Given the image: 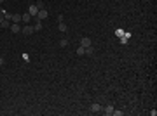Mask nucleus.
Returning a JSON list of instances; mask_svg holds the SVG:
<instances>
[{
  "label": "nucleus",
  "mask_w": 157,
  "mask_h": 116,
  "mask_svg": "<svg viewBox=\"0 0 157 116\" xmlns=\"http://www.w3.org/2000/svg\"><path fill=\"white\" fill-rule=\"evenodd\" d=\"M114 114H115V116H122V111H115V109H114Z\"/></svg>",
  "instance_id": "obj_19"
},
{
  "label": "nucleus",
  "mask_w": 157,
  "mask_h": 116,
  "mask_svg": "<svg viewBox=\"0 0 157 116\" xmlns=\"http://www.w3.org/2000/svg\"><path fill=\"white\" fill-rule=\"evenodd\" d=\"M66 29H68V28H66V24H65V23H59V31H63V33H65Z\"/></svg>",
  "instance_id": "obj_15"
},
{
  "label": "nucleus",
  "mask_w": 157,
  "mask_h": 116,
  "mask_svg": "<svg viewBox=\"0 0 157 116\" xmlns=\"http://www.w3.org/2000/svg\"><path fill=\"white\" fill-rule=\"evenodd\" d=\"M35 18H37V21H44V19L49 18V12H47L46 9H40V11L37 12V16H35Z\"/></svg>",
  "instance_id": "obj_1"
},
{
  "label": "nucleus",
  "mask_w": 157,
  "mask_h": 116,
  "mask_svg": "<svg viewBox=\"0 0 157 116\" xmlns=\"http://www.w3.org/2000/svg\"><path fill=\"white\" fill-rule=\"evenodd\" d=\"M21 33H23L24 36L32 35V33H33V26H30V24H24L23 28H21Z\"/></svg>",
  "instance_id": "obj_2"
},
{
  "label": "nucleus",
  "mask_w": 157,
  "mask_h": 116,
  "mask_svg": "<svg viewBox=\"0 0 157 116\" xmlns=\"http://www.w3.org/2000/svg\"><path fill=\"white\" fill-rule=\"evenodd\" d=\"M101 111H103V107H101L99 104H93L91 106V113H101Z\"/></svg>",
  "instance_id": "obj_9"
},
{
  "label": "nucleus",
  "mask_w": 157,
  "mask_h": 116,
  "mask_svg": "<svg viewBox=\"0 0 157 116\" xmlns=\"http://www.w3.org/2000/svg\"><path fill=\"white\" fill-rule=\"evenodd\" d=\"M94 54V47L89 45V47H84V56H93Z\"/></svg>",
  "instance_id": "obj_5"
},
{
  "label": "nucleus",
  "mask_w": 157,
  "mask_h": 116,
  "mask_svg": "<svg viewBox=\"0 0 157 116\" xmlns=\"http://www.w3.org/2000/svg\"><path fill=\"white\" fill-rule=\"evenodd\" d=\"M35 5L39 7V9H44V2H42V0H37V2H35Z\"/></svg>",
  "instance_id": "obj_16"
},
{
  "label": "nucleus",
  "mask_w": 157,
  "mask_h": 116,
  "mask_svg": "<svg viewBox=\"0 0 157 116\" xmlns=\"http://www.w3.org/2000/svg\"><path fill=\"white\" fill-rule=\"evenodd\" d=\"M21 21H23L24 24H30V21H32V16H30L28 12H26V14H21Z\"/></svg>",
  "instance_id": "obj_7"
},
{
  "label": "nucleus",
  "mask_w": 157,
  "mask_h": 116,
  "mask_svg": "<svg viewBox=\"0 0 157 116\" xmlns=\"http://www.w3.org/2000/svg\"><path fill=\"white\" fill-rule=\"evenodd\" d=\"M103 114H106V116H110V114H114V107L112 106H106V107H103V111H101Z\"/></svg>",
  "instance_id": "obj_8"
},
{
  "label": "nucleus",
  "mask_w": 157,
  "mask_h": 116,
  "mask_svg": "<svg viewBox=\"0 0 157 116\" xmlns=\"http://www.w3.org/2000/svg\"><path fill=\"white\" fill-rule=\"evenodd\" d=\"M59 45H61V47H66V45H68V40H66V38H61V40H59Z\"/></svg>",
  "instance_id": "obj_14"
},
{
  "label": "nucleus",
  "mask_w": 157,
  "mask_h": 116,
  "mask_svg": "<svg viewBox=\"0 0 157 116\" xmlns=\"http://www.w3.org/2000/svg\"><path fill=\"white\" fill-rule=\"evenodd\" d=\"M40 29H42V21H37L33 26V31H40Z\"/></svg>",
  "instance_id": "obj_12"
},
{
  "label": "nucleus",
  "mask_w": 157,
  "mask_h": 116,
  "mask_svg": "<svg viewBox=\"0 0 157 116\" xmlns=\"http://www.w3.org/2000/svg\"><path fill=\"white\" fill-rule=\"evenodd\" d=\"M4 64H5V59H4L2 56H0V66H4Z\"/></svg>",
  "instance_id": "obj_21"
},
{
  "label": "nucleus",
  "mask_w": 157,
  "mask_h": 116,
  "mask_svg": "<svg viewBox=\"0 0 157 116\" xmlns=\"http://www.w3.org/2000/svg\"><path fill=\"white\" fill-rule=\"evenodd\" d=\"M39 11H40V9H39V7L35 5V4L28 7V14H30V16H37V12H39Z\"/></svg>",
  "instance_id": "obj_4"
},
{
  "label": "nucleus",
  "mask_w": 157,
  "mask_h": 116,
  "mask_svg": "<svg viewBox=\"0 0 157 116\" xmlns=\"http://www.w3.org/2000/svg\"><path fill=\"white\" fill-rule=\"evenodd\" d=\"M12 23H21V14H12Z\"/></svg>",
  "instance_id": "obj_11"
},
{
  "label": "nucleus",
  "mask_w": 157,
  "mask_h": 116,
  "mask_svg": "<svg viewBox=\"0 0 157 116\" xmlns=\"http://www.w3.org/2000/svg\"><path fill=\"white\" fill-rule=\"evenodd\" d=\"M21 28H23V26H19V23H11V31L12 33H21Z\"/></svg>",
  "instance_id": "obj_3"
},
{
  "label": "nucleus",
  "mask_w": 157,
  "mask_h": 116,
  "mask_svg": "<svg viewBox=\"0 0 157 116\" xmlns=\"http://www.w3.org/2000/svg\"><path fill=\"white\" fill-rule=\"evenodd\" d=\"M4 19H5V16H4V11H2V12H0V23H2Z\"/></svg>",
  "instance_id": "obj_20"
},
{
  "label": "nucleus",
  "mask_w": 157,
  "mask_h": 116,
  "mask_svg": "<svg viewBox=\"0 0 157 116\" xmlns=\"http://www.w3.org/2000/svg\"><path fill=\"white\" fill-rule=\"evenodd\" d=\"M77 54H79V56H84V47H79V49H77Z\"/></svg>",
  "instance_id": "obj_17"
},
{
  "label": "nucleus",
  "mask_w": 157,
  "mask_h": 116,
  "mask_svg": "<svg viewBox=\"0 0 157 116\" xmlns=\"http://www.w3.org/2000/svg\"><path fill=\"white\" fill-rule=\"evenodd\" d=\"M80 45H82V47H89V45H93V42H91V38L84 36V38L80 40Z\"/></svg>",
  "instance_id": "obj_6"
},
{
  "label": "nucleus",
  "mask_w": 157,
  "mask_h": 116,
  "mask_svg": "<svg viewBox=\"0 0 157 116\" xmlns=\"http://www.w3.org/2000/svg\"><path fill=\"white\" fill-rule=\"evenodd\" d=\"M124 33H126L124 29H115V36H119V38H121V36H124Z\"/></svg>",
  "instance_id": "obj_13"
},
{
  "label": "nucleus",
  "mask_w": 157,
  "mask_h": 116,
  "mask_svg": "<svg viewBox=\"0 0 157 116\" xmlns=\"http://www.w3.org/2000/svg\"><path fill=\"white\" fill-rule=\"evenodd\" d=\"M11 23L12 21H9V19H4V21H2V23H0V28H11Z\"/></svg>",
  "instance_id": "obj_10"
},
{
  "label": "nucleus",
  "mask_w": 157,
  "mask_h": 116,
  "mask_svg": "<svg viewBox=\"0 0 157 116\" xmlns=\"http://www.w3.org/2000/svg\"><path fill=\"white\" fill-rule=\"evenodd\" d=\"M63 19H65L63 14H58V21H59V23H63Z\"/></svg>",
  "instance_id": "obj_18"
}]
</instances>
